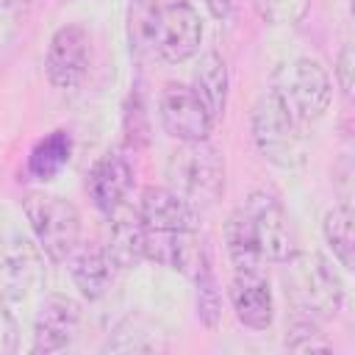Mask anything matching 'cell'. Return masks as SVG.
<instances>
[{
    "label": "cell",
    "mask_w": 355,
    "mask_h": 355,
    "mask_svg": "<svg viewBox=\"0 0 355 355\" xmlns=\"http://www.w3.org/2000/svg\"><path fill=\"white\" fill-rule=\"evenodd\" d=\"M252 139L258 153L280 169H297L308 158V141L300 128V116L291 111L280 89H269L255 100Z\"/></svg>",
    "instance_id": "1"
},
{
    "label": "cell",
    "mask_w": 355,
    "mask_h": 355,
    "mask_svg": "<svg viewBox=\"0 0 355 355\" xmlns=\"http://www.w3.org/2000/svg\"><path fill=\"white\" fill-rule=\"evenodd\" d=\"M283 288L297 311L313 319H330L341 311L344 283L319 252H294L283 261Z\"/></svg>",
    "instance_id": "2"
},
{
    "label": "cell",
    "mask_w": 355,
    "mask_h": 355,
    "mask_svg": "<svg viewBox=\"0 0 355 355\" xmlns=\"http://www.w3.org/2000/svg\"><path fill=\"white\" fill-rule=\"evenodd\" d=\"M166 183L194 208L214 205L225 191V158L205 139L180 141L166 158Z\"/></svg>",
    "instance_id": "3"
},
{
    "label": "cell",
    "mask_w": 355,
    "mask_h": 355,
    "mask_svg": "<svg viewBox=\"0 0 355 355\" xmlns=\"http://www.w3.org/2000/svg\"><path fill=\"white\" fill-rule=\"evenodd\" d=\"M25 216L28 225L36 236V244L42 247V252L61 263L69 258V252L80 244V214L78 208L58 197V194H28L25 202Z\"/></svg>",
    "instance_id": "4"
},
{
    "label": "cell",
    "mask_w": 355,
    "mask_h": 355,
    "mask_svg": "<svg viewBox=\"0 0 355 355\" xmlns=\"http://www.w3.org/2000/svg\"><path fill=\"white\" fill-rule=\"evenodd\" d=\"M44 283L42 247L19 233L0 236V297L22 302Z\"/></svg>",
    "instance_id": "5"
},
{
    "label": "cell",
    "mask_w": 355,
    "mask_h": 355,
    "mask_svg": "<svg viewBox=\"0 0 355 355\" xmlns=\"http://www.w3.org/2000/svg\"><path fill=\"white\" fill-rule=\"evenodd\" d=\"M92 67V36L83 25H61L47 44L44 72L55 89H75Z\"/></svg>",
    "instance_id": "6"
},
{
    "label": "cell",
    "mask_w": 355,
    "mask_h": 355,
    "mask_svg": "<svg viewBox=\"0 0 355 355\" xmlns=\"http://www.w3.org/2000/svg\"><path fill=\"white\" fill-rule=\"evenodd\" d=\"M244 211L252 219V227H255L258 247H261L263 258L283 263L288 255L297 252V236H294L291 219H288L283 202L277 200V194H272L266 189H258V191L250 194Z\"/></svg>",
    "instance_id": "7"
},
{
    "label": "cell",
    "mask_w": 355,
    "mask_h": 355,
    "mask_svg": "<svg viewBox=\"0 0 355 355\" xmlns=\"http://www.w3.org/2000/svg\"><path fill=\"white\" fill-rule=\"evenodd\" d=\"M158 119L161 128L178 141H202L214 128V119L205 111L197 92L183 83H166L161 89Z\"/></svg>",
    "instance_id": "8"
},
{
    "label": "cell",
    "mask_w": 355,
    "mask_h": 355,
    "mask_svg": "<svg viewBox=\"0 0 355 355\" xmlns=\"http://www.w3.org/2000/svg\"><path fill=\"white\" fill-rule=\"evenodd\" d=\"M80 319H83V311L78 300L67 294H47L36 308L31 352L50 355V352H61L72 347L80 330Z\"/></svg>",
    "instance_id": "9"
},
{
    "label": "cell",
    "mask_w": 355,
    "mask_h": 355,
    "mask_svg": "<svg viewBox=\"0 0 355 355\" xmlns=\"http://www.w3.org/2000/svg\"><path fill=\"white\" fill-rule=\"evenodd\" d=\"M300 122H313L330 108L333 83L327 69L313 58H297L288 72V86L280 89Z\"/></svg>",
    "instance_id": "10"
},
{
    "label": "cell",
    "mask_w": 355,
    "mask_h": 355,
    "mask_svg": "<svg viewBox=\"0 0 355 355\" xmlns=\"http://www.w3.org/2000/svg\"><path fill=\"white\" fill-rule=\"evenodd\" d=\"M200 42H202V19L189 3L161 6L155 55H161L166 64H183L200 50Z\"/></svg>",
    "instance_id": "11"
},
{
    "label": "cell",
    "mask_w": 355,
    "mask_h": 355,
    "mask_svg": "<svg viewBox=\"0 0 355 355\" xmlns=\"http://www.w3.org/2000/svg\"><path fill=\"white\" fill-rule=\"evenodd\" d=\"M86 186H89L92 202L103 214H114L116 208H122V202H125V197L133 186V166L122 153L108 150L89 169Z\"/></svg>",
    "instance_id": "12"
},
{
    "label": "cell",
    "mask_w": 355,
    "mask_h": 355,
    "mask_svg": "<svg viewBox=\"0 0 355 355\" xmlns=\"http://www.w3.org/2000/svg\"><path fill=\"white\" fill-rule=\"evenodd\" d=\"M139 219L147 230H197V211L169 186H150L141 191Z\"/></svg>",
    "instance_id": "13"
},
{
    "label": "cell",
    "mask_w": 355,
    "mask_h": 355,
    "mask_svg": "<svg viewBox=\"0 0 355 355\" xmlns=\"http://www.w3.org/2000/svg\"><path fill=\"white\" fill-rule=\"evenodd\" d=\"M230 305L244 327L266 330L275 316V302H272L269 280L263 277V272H233Z\"/></svg>",
    "instance_id": "14"
},
{
    "label": "cell",
    "mask_w": 355,
    "mask_h": 355,
    "mask_svg": "<svg viewBox=\"0 0 355 355\" xmlns=\"http://www.w3.org/2000/svg\"><path fill=\"white\" fill-rule=\"evenodd\" d=\"M69 275L78 291L89 300H100L111 286L114 261L108 258L103 244H78L69 252Z\"/></svg>",
    "instance_id": "15"
},
{
    "label": "cell",
    "mask_w": 355,
    "mask_h": 355,
    "mask_svg": "<svg viewBox=\"0 0 355 355\" xmlns=\"http://www.w3.org/2000/svg\"><path fill=\"white\" fill-rule=\"evenodd\" d=\"M111 216V227H108V244L105 252L114 261V266L119 269H130L139 261H144V239H147V227L139 219V214L130 211H114Z\"/></svg>",
    "instance_id": "16"
},
{
    "label": "cell",
    "mask_w": 355,
    "mask_h": 355,
    "mask_svg": "<svg viewBox=\"0 0 355 355\" xmlns=\"http://www.w3.org/2000/svg\"><path fill=\"white\" fill-rule=\"evenodd\" d=\"M166 347V333L158 322H153L144 313L125 316L108 336L105 352H155Z\"/></svg>",
    "instance_id": "17"
},
{
    "label": "cell",
    "mask_w": 355,
    "mask_h": 355,
    "mask_svg": "<svg viewBox=\"0 0 355 355\" xmlns=\"http://www.w3.org/2000/svg\"><path fill=\"white\" fill-rule=\"evenodd\" d=\"M191 89L202 100L211 119L219 122L222 114H225V105H227V67H225V58L216 50H205L200 55Z\"/></svg>",
    "instance_id": "18"
},
{
    "label": "cell",
    "mask_w": 355,
    "mask_h": 355,
    "mask_svg": "<svg viewBox=\"0 0 355 355\" xmlns=\"http://www.w3.org/2000/svg\"><path fill=\"white\" fill-rule=\"evenodd\" d=\"M225 244L233 263V272H261L263 255L258 247V236L252 227V219L244 208L233 211L225 222Z\"/></svg>",
    "instance_id": "19"
},
{
    "label": "cell",
    "mask_w": 355,
    "mask_h": 355,
    "mask_svg": "<svg viewBox=\"0 0 355 355\" xmlns=\"http://www.w3.org/2000/svg\"><path fill=\"white\" fill-rule=\"evenodd\" d=\"M69 155H72V136L67 130H53L33 144L28 155V172L36 180H50L67 166Z\"/></svg>",
    "instance_id": "20"
},
{
    "label": "cell",
    "mask_w": 355,
    "mask_h": 355,
    "mask_svg": "<svg viewBox=\"0 0 355 355\" xmlns=\"http://www.w3.org/2000/svg\"><path fill=\"white\" fill-rule=\"evenodd\" d=\"M322 233L327 247L333 250L336 261L344 269L355 266V233H352V208L349 205H333L322 219Z\"/></svg>",
    "instance_id": "21"
},
{
    "label": "cell",
    "mask_w": 355,
    "mask_h": 355,
    "mask_svg": "<svg viewBox=\"0 0 355 355\" xmlns=\"http://www.w3.org/2000/svg\"><path fill=\"white\" fill-rule=\"evenodd\" d=\"M161 22V3L158 0H130L128 6V39L130 50L144 55L155 53V36Z\"/></svg>",
    "instance_id": "22"
},
{
    "label": "cell",
    "mask_w": 355,
    "mask_h": 355,
    "mask_svg": "<svg viewBox=\"0 0 355 355\" xmlns=\"http://www.w3.org/2000/svg\"><path fill=\"white\" fill-rule=\"evenodd\" d=\"M286 349H291V352H330V344L324 341L313 316H300L286 330Z\"/></svg>",
    "instance_id": "23"
},
{
    "label": "cell",
    "mask_w": 355,
    "mask_h": 355,
    "mask_svg": "<svg viewBox=\"0 0 355 355\" xmlns=\"http://www.w3.org/2000/svg\"><path fill=\"white\" fill-rule=\"evenodd\" d=\"M194 286H197V316H200V322L205 327H216L219 319H222V297H219V288H216V280H214V269L194 277Z\"/></svg>",
    "instance_id": "24"
},
{
    "label": "cell",
    "mask_w": 355,
    "mask_h": 355,
    "mask_svg": "<svg viewBox=\"0 0 355 355\" xmlns=\"http://www.w3.org/2000/svg\"><path fill=\"white\" fill-rule=\"evenodd\" d=\"M311 0H255L258 14L272 25H294L305 17Z\"/></svg>",
    "instance_id": "25"
},
{
    "label": "cell",
    "mask_w": 355,
    "mask_h": 355,
    "mask_svg": "<svg viewBox=\"0 0 355 355\" xmlns=\"http://www.w3.org/2000/svg\"><path fill=\"white\" fill-rule=\"evenodd\" d=\"M19 344V327H17V319L14 313L8 311L6 300L0 297V355H11Z\"/></svg>",
    "instance_id": "26"
},
{
    "label": "cell",
    "mask_w": 355,
    "mask_h": 355,
    "mask_svg": "<svg viewBox=\"0 0 355 355\" xmlns=\"http://www.w3.org/2000/svg\"><path fill=\"white\" fill-rule=\"evenodd\" d=\"M352 67H355V58H352V47L344 44L338 58H336V78H338V86L347 97H352Z\"/></svg>",
    "instance_id": "27"
},
{
    "label": "cell",
    "mask_w": 355,
    "mask_h": 355,
    "mask_svg": "<svg viewBox=\"0 0 355 355\" xmlns=\"http://www.w3.org/2000/svg\"><path fill=\"white\" fill-rule=\"evenodd\" d=\"M17 28V3L14 0H0V44L11 39Z\"/></svg>",
    "instance_id": "28"
},
{
    "label": "cell",
    "mask_w": 355,
    "mask_h": 355,
    "mask_svg": "<svg viewBox=\"0 0 355 355\" xmlns=\"http://www.w3.org/2000/svg\"><path fill=\"white\" fill-rule=\"evenodd\" d=\"M205 6H208L214 19H225L233 11V0H205Z\"/></svg>",
    "instance_id": "29"
},
{
    "label": "cell",
    "mask_w": 355,
    "mask_h": 355,
    "mask_svg": "<svg viewBox=\"0 0 355 355\" xmlns=\"http://www.w3.org/2000/svg\"><path fill=\"white\" fill-rule=\"evenodd\" d=\"M161 6H169V3H186V0H158Z\"/></svg>",
    "instance_id": "30"
}]
</instances>
